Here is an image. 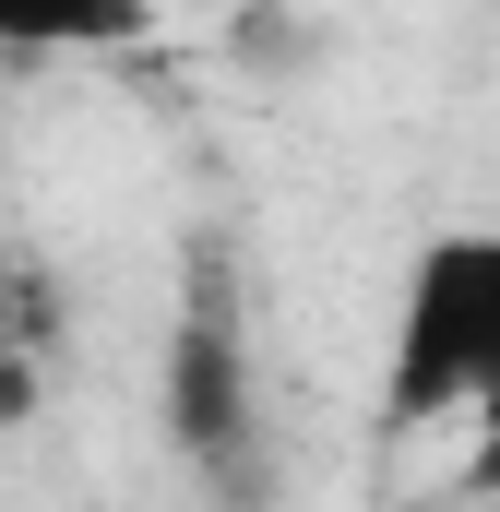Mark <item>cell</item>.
<instances>
[{"label": "cell", "instance_id": "obj_1", "mask_svg": "<svg viewBox=\"0 0 500 512\" xmlns=\"http://www.w3.org/2000/svg\"><path fill=\"white\" fill-rule=\"evenodd\" d=\"M500 393V227H441L405 262L393 298V370H381V417H477Z\"/></svg>", "mask_w": 500, "mask_h": 512}, {"label": "cell", "instance_id": "obj_2", "mask_svg": "<svg viewBox=\"0 0 500 512\" xmlns=\"http://www.w3.org/2000/svg\"><path fill=\"white\" fill-rule=\"evenodd\" d=\"M131 0H0V48H108Z\"/></svg>", "mask_w": 500, "mask_h": 512}, {"label": "cell", "instance_id": "obj_4", "mask_svg": "<svg viewBox=\"0 0 500 512\" xmlns=\"http://www.w3.org/2000/svg\"><path fill=\"white\" fill-rule=\"evenodd\" d=\"M417 512H465V501H417Z\"/></svg>", "mask_w": 500, "mask_h": 512}, {"label": "cell", "instance_id": "obj_3", "mask_svg": "<svg viewBox=\"0 0 500 512\" xmlns=\"http://www.w3.org/2000/svg\"><path fill=\"white\" fill-rule=\"evenodd\" d=\"M465 429H477V489H489V501H500V393H489V405H477V417H465Z\"/></svg>", "mask_w": 500, "mask_h": 512}]
</instances>
